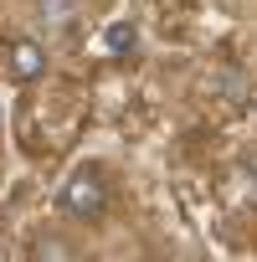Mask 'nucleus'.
<instances>
[{"instance_id": "f257e3e1", "label": "nucleus", "mask_w": 257, "mask_h": 262, "mask_svg": "<svg viewBox=\"0 0 257 262\" xmlns=\"http://www.w3.org/2000/svg\"><path fill=\"white\" fill-rule=\"evenodd\" d=\"M57 211H62L67 221H98V216L108 211V185H103V175H98L93 165L72 170L67 185L57 190Z\"/></svg>"}, {"instance_id": "f03ea898", "label": "nucleus", "mask_w": 257, "mask_h": 262, "mask_svg": "<svg viewBox=\"0 0 257 262\" xmlns=\"http://www.w3.org/2000/svg\"><path fill=\"white\" fill-rule=\"evenodd\" d=\"M6 72H11L16 82H36V77H47V47H41L36 36H16V41L6 47Z\"/></svg>"}, {"instance_id": "7ed1b4c3", "label": "nucleus", "mask_w": 257, "mask_h": 262, "mask_svg": "<svg viewBox=\"0 0 257 262\" xmlns=\"http://www.w3.org/2000/svg\"><path fill=\"white\" fill-rule=\"evenodd\" d=\"M134 36H139L134 26H128V21H118V26H108V41H103V47H108L113 57H118V52H134Z\"/></svg>"}, {"instance_id": "20e7f679", "label": "nucleus", "mask_w": 257, "mask_h": 262, "mask_svg": "<svg viewBox=\"0 0 257 262\" xmlns=\"http://www.w3.org/2000/svg\"><path fill=\"white\" fill-rule=\"evenodd\" d=\"M41 21L47 26H67L72 21V0H41Z\"/></svg>"}, {"instance_id": "39448f33", "label": "nucleus", "mask_w": 257, "mask_h": 262, "mask_svg": "<svg viewBox=\"0 0 257 262\" xmlns=\"http://www.w3.org/2000/svg\"><path fill=\"white\" fill-rule=\"evenodd\" d=\"M31 257H72V247H57V242H41V247H31Z\"/></svg>"}, {"instance_id": "423d86ee", "label": "nucleus", "mask_w": 257, "mask_h": 262, "mask_svg": "<svg viewBox=\"0 0 257 262\" xmlns=\"http://www.w3.org/2000/svg\"><path fill=\"white\" fill-rule=\"evenodd\" d=\"M247 180H252V190H257V155H247Z\"/></svg>"}]
</instances>
